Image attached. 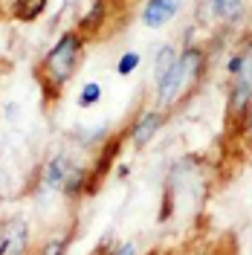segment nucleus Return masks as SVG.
Returning a JSON list of instances; mask_svg holds the SVG:
<instances>
[{
	"mask_svg": "<svg viewBox=\"0 0 252 255\" xmlns=\"http://www.w3.org/2000/svg\"><path fill=\"white\" fill-rule=\"evenodd\" d=\"M84 41H87V35H81L79 29H67L47 49L44 61L38 67V79H41L49 99H55L67 87V81L76 76L81 58H84Z\"/></svg>",
	"mask_w": 252,
	"mask_h": 255,
	"instance_id": "obj_1",
	"label": "nucleus"
},
{
	"mask_svg": "<svg viewBox=\"0 0 252 255\" xmlns=\"http://www.w3.org/2000/svg\"><path fill=\"white\" fill-rule=\"evenodd\" d=\"M229 111L241 116L244 108L252 102V41L244 44V58H241V67L229 76Z\"/></svg>",
	"mask_w": 252,
	"mask_h": 255,
	"instance_id": "obj_3",
	"label": "nucleus"
},
{
	"mask_svg": "<svg viewBox=\"0 0 252 255\" xmlns=\"http://www.w3.org/2000/svg\"><path fill=\"white\" fill-rule=\"evenodd\" d=\"M250 20H252V9H250Z\"/></svg>",
	"mask_w": 252,
	"mask_h": 255,
	"instance_id": "obj_17",
	"label": "nucleus"
},
{
	"mask_svg": "<svg viewBox=\"0 0 252 255\" xmlns=\"http://www.w3.org/2000/svg\"><path fill=\"white\" fill-rule=\"evenodd\" d=\"M47 6H49V0H17L15 17L23 20V23H32V20H38V17L47 12Z\"/></svg>",
	"mask_w": 252,
	"mask_h": 255,
	"instance_id": "obj_9",
	"label": "nucleus"
},
{
	"mask_svg": "<svg viewBox=\"0 0 252 255\" xmlns=\"http://www.w3.org/2000/svg\"><path fill=\"white\" fill-rule=\"evenodd\" d=\"M165 111H159V108H151V111H142L130 128H127V139L133 142V148L139 151V148H148V145L154 142V136H157L162 125H165Z\"/></svg>",
	"mask_w": 252,
	"mask_h": 255,
	"instance_id": "obj_5",
	"label": "nucleus"
},
{
	"mask_svg": "<svg viewBox=\"0 0 252 255\" xmlns=\"http://www.w3.org/2000/svg\"><path fill=\"white\" fill-rule=\"evenodd\" d=\"M102 99V84L99 81H84V87L79 90V108H93Z\"/></svg>",
	"mask_w": 252,
	"mask_h": 255,
	"instance_id": "obj_12",
	"label": "nucleus"
},
{
	"mask_svg": "<svg viewBox=\"0 0 252 255\" xmlns=\"http://www.w3.org/2000/svg\"><path fill=\"white\" fill-rule=\"evenodd\" d=\"M174 61H177V49H174L171 44H165V47L157 52V61H154V84H157L168 70H171Z\"/></svg>",
	"mask_w": 252,
	"mask_h": 255,
	"instance_id": "obj_10",
	"label": "nucleus"
},
{
	"mask_svg": "<svg viewBox=\"0 0 252 255\" xmlns=\"http://www.w3.org/2000/svg\"><path fill=\"white\" fill-rule=\"evenodd\" d=\"M177 12H180V0H145L139 20L148 29H162L177 17Z\"/></svg>",
	"mask_w": 252,
	"mask_h": 255,
	"instance_id": "obj_7",
	"label": "nucleus"
},
{
	"mask_svg": "<svg viewBox=\"0 0 252 255\" xmlns=\"http://www.w3.org/2000/svg\"><path fill=\"white\" fill-rule=\"evenodd\" d=\"M108 255H139V244H136V241H122V244H113Z\"/></svg>",
	"mask_w": 252,
	"mask_h": 255,
	"instance_id": "obj_14",
	"label": "nucleus"
},
{
	"mask_svg": "<svg viewBox=\"0 0 252 255\" xmlns=\"http://www.w3.org/2000/svg\"><path fill=\"white\" fill-rule=\"evenodd\" d=\"M139 64H142V55L136 49H127V52H122V55L116 58V76H122V79L133 76V73L139 70Z\"/></svg>",
	"mask_w": 252,
	"mask_h": 255,
	"instance_id": "obj_11",
	"label": "nucleus"
},
{
	"mask_svg": "<svg viewBox=\"0 0 252 255\" xmlns=\"http://www.w3.org/2000/svg\"><path fill=\"white\" fill-rule=\"evenodd\" d=\"M67 247H70V235H55L41 244L38 255H67Z\"/></svg>",
	"mask_w": 252,
	"mask_h": 255,
	"instance_id": "obj_13",
	"label": "nucleus"
},
{
	"mask_svg": "<svg viewBox=\"0 0 252 255\" xmlns=\"http://www.w3.org/2000/svg\"><path fill=\"white\" fill-rule=\"evenodd\" d=\"M241 116H244V133H247V139L252 142V102L244 108V113H241Z\"/></svg>",
	"mask_w": 252,
	"mask_h": 255,
	"instance_id": "obj_15",
	"label": "nucleus"
},
{
	"mask_svg": "<svg viewBox=\"0 0 252 255\" xmlns=\"http://www.w3.org/2000/svg\"><path fill=\"white\" fill-rule=\"evenodd\" d=\"M76 165H79V162L70 157V151H58V154H52V157L41 165L38 189L41 191H61L64 183H67V177L73 174Z\"/></svg>",
	"mask_w": 252,
	"mask_h": 255,
	"instance_id": "obj_4",
	"label": "nucleus"
},
{
	"mask_svg": "<svg viewBox=\"0 0 252 255\" xmlns=\"http://www.w3.org/2000/svg\"><path fill=\"white\" fill-rule=\"evenodd\" d=\"M206 3H209L212 17H218L221 23H235L247 6V0H206Z\"/></svg>",
	"mask_w": 252,
	"mask_h": 255,
	"instance_id": "obj_8",
	"label": "nucleus"
},
{
	"mask_svg": "<svg viewBox=\"0 0 252 255\" xmlns=\"http://www.w3.org/2000/svg\"><path fill=\"white\" fill-rule=\"evenodd\" d=\"M203 70H206V52H203V47L189 44L183 52H177L174 67L157 81V96H154V102H157L159 111L174 108V105L183 99V93H189L191 87L200 81Z\"/></svg>",
	"mask_w": 252,
	"mask_h": 255,
	"instance_id": "obj_2",
	"label": "nucleus"
},
{
	"mask_svg": "<svg viewBox=\"0 0 252 255\" xmlns=\"http://www.w3.org/2000/svg\"><path fill=\"white\" fill-rule=\"evenodd\" d=\"M145 255H165L162 250H151V253H145Z\"/></svg>",
	"mask_w": 252,
	"mask_h": 255,
	"instance_id": "obj_16",
	"label": "nucleus"
},
{
	"mask_svg": "<svg viewBox=\"0 0 252 255\" xmlns=\"http://www.w3.org/2000/svg\"><path fill=\"white\" fill-rule=\"evenodd\" d=\"M29 250V223L23 218L6 221L0 232V255H26Z\"/></svg>",
	"mask_w": 252,
	"mask_h": 255,
	"instance_id": "obj_6",
	"label": "nucleus"
}]
</instances>
